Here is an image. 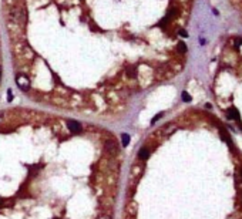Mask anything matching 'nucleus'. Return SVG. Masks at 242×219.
<instances>
[{
    "mask_svg": "<svg viewBox=\"0 0 242 219\" xmlns=\"http://www.w3.org/2000/svg\"><path fill=\"white\" fill-rule=\"evenodd\" d=\"M104 149H106V152L113 158H117L120 154L118 142H117V140H114V138H107L106 142H104Z\"/></svg>",
    "mask_w": 242,
    "mask_h": 219,
    "instance_id": "nucleus-1",
    "label": "nucleus"
},
{
    "mask_svg": "<svg viewBox=\"0 0 242 219\" xmlns=\"http://www.w3.org/2000/svg\"><path fill=\"white\" fill-rule=\"evenodd\" d=\"M137 214H138V205L136 201H130L125 205V219H136Z\"/></svg>",
    "mask_w": 242,
    "mask_h": 219,
    "instance_id": "nucleus-2",
    "label": "nucleus"
},
{
    "mask_svg": "<svg viewBox=\"0 0 242 219\" xmlns=\"http://www.w3.org/2000/svg\"><path fill=\"white\" fill-rule=\"evenodd\" d=\"M16 84L21 91H29L30 90V78L24 74H17L16 75Z\"/></svg>",
    "mask_w": 242,
    "mask_h": 219,
    "instance_id": "nucleus-3",
    "label": "nucleus"
},
{
    "mask_svg": "<svg viewBox=\"0 0 242 219\" xmlns=\"http://www.w3.org/2000/svg\"><path fill=\"white\" fill-rule=\"evenodd\" d=\"M67 128L70 130V132H74V134H80V132L83 131L81 124L77 122V121H74V120L67 121Z\"/></svg>",
    "mask_w": 242,
    "mask_h": 219,
    "instance_id": "nucleus-4",
    "label": "nucleus"
},
{
    "mask_svg": "<svg viewBox=\"0 0 242 219\" xmlns=\"http://www.w3.org/2000/svg\"><path fill=\"white\" fill-rule=\"evenodd\" d=\"M226 117L229 118V120H236V121H241V117H239V112H238V110L235 107H232V108H229L228 110V114H226Z\"/></svg>",
    "mask_w": 242,
    "mask_h": 219,
    "instance_id": "nucleus-5",
    "label": "nucleus"
},
{
    "mask_svg": "<svg viewBox=\"0 0 242 219\" xmlns=\"http://www.w3.org/2000/svg\"><path fill=\"white\" fill-rule=\"evenodd\" d=\"M174 130H175V124H173V122H171V124L164 125V127L160 130V132H162V134H165V135H167V134H171Z\"/></svg>",
    "mask_w": 242,
    "mask_h": 219,
    "instance_id": "nucleus-6",
    "label": "nucleus"
},
{
    "mask_svg": "<svg viewBox=\"0 0 242 219\" xmlns=\"http://www.w3.org/2000/svg\"><path fill=\"white\" fill-rule=\"evenodd\" d=\"M148 155H150V149H148L147 147H144V148L140 149V152H138L140 159H145V158H148Z\"/></svg>",
    "mask_w": 242,
    "mask_h": 219,
    "instance_id": "nucleus-7",
    "label": "nucleus"
},
{
    "mask_svg": "<svg viewBox=\"0 0 242 219\" xmlns=\"http://www.w3.org/2000/svg\"><path fill=\"white\" fill-rule=\"evenodd\" d=\"M177 49H178V51H180L181 54H185V53H187V46H185L184 42H178V46H177Z\"/></svg>",
    "mask_w": 242,
    "mask_h": 219,
    "instance_id": "nucleus-8",
    "label": "nucleus"
},
{
    "mask_svg": "<svg viewBox=\"0 0 242 219\" xmlns=\"http://www.w3.org/2000/svg\"><path fill=\"white\" fill-rule=\"evenodd\" d=\"M121 141H123V145H125V147H127L128 142H130V135H127V134H123V135H121Z\"/></svg>",
    "mask_w": 242,
    "mask_h": 219,
    "instance_id": "nucleus-9",
    "label": "nucleus"
},
{
    "mask_svg": "<svg viewBox=\"0 0 242 219\" xmlns=\"http://www.w3.org/2000/svg\"><path fill=\"white\" fill-rule=\"evenodd\" d=\"M182 100H184L185 103H188V101H191V95H189L187 91H184V93H182Z\"/></svg>",
    "mask_w": 242,
    "mask_h": 219,
    "instance_id": "nucleus-10",
    "label": "nucleus"
},
{
    "mask_svg": "<svg viewBox=\"0 0 242 219\" xmlns=\"http://www.w3.org/2000/svg\"><path fill=\"white\" fill-rule=\"evenodd\" d=\"M162 115H164V114H162V112H160V114H157V115L154 117V118H152V121H151V122H152V124H155L157 121L160 120V118H161V117H162Z\"/></svg>",
    "mask_w": 242,
    "mask_h": 219,
    "instance_id": "nucleus-11",
    "label": "nucleus"
},
{
    "mask_svg": "<svg viewBox=\"0 0 242 219\" xmlns=\"http://www.w3.org/2000/svg\"><path fill=\"white\" fill-rule=\"evenodd\" d=\"M241 44H242L241 38H235V40H234V46L236 47V49H239V47H241Z\"/></svg>",
    "mask_w": 242,
    "mask_h": 219,
    "instance_id": "nucleus-12",
    "label": "nucleus"
},
{
    "mask_svg": "<svg viewBox=\"0 0 242 219\" xmlns=\"http://www.w3.org/2000/svg\"><path fill=\"white\" fill-rule=\"evenodd\" d=\"M97 219H111V215H108V214H103V215H100Z\"/></svg>",
    "mask_w": 242,
    "mask_h": 219,
    "instance_id": "nucleus-13",
    "label": "nucleus"
},
{
    "mask_svg": "<svg viewBox=\"0 0 242 219\" xmlns=\"http://www.w3.org/2000/svg\"><path fill=\"white\" fill-rule=\"evenodd\" d=\"M12 98H13V97H12V90H7V100H9V101H12Z\"/></svg>",
    "mask_w": 242,
    "mask_h": 219,
    "instance_id": "nucleus-14",
    "label": "nucleus"
},
{
    "mask_svg": "<svg viewBox=\"0 0 242 219\" xmlns=\"http://www.w3.org/2000/svg\"><path fill=\"white\" fill-rule=\"evenodd\" d=\"M180 34L182 36V37H188V33H187V31H184V30H180Z\"/></svg>",
    "mask_w": 242,
    "mask_h": 219,
    "instance_id": "nucleus-15",
    "label": "nucleus"
},
{
    "mask_svg": "<svg viewBox=\"0 0 242 219\" xmlns=\"http://www.w3.org/2000/svg\"><path fill=\"white\" fill-rule=\"evenodd\" d=\"M4 118V112H0V124H2V121H3Z\"/></svg>",
    "mask_w": 242,
    "mask_h": 219,
    "instance_id": "nucleus-16",
    "label": "nucleus"
},
{
    "mask_svg": "<svg viewBox=\"0 0 242 219\" xmlns=\"http://www.w3.org/2000/svg\"><path fill=\"white\" fill-rule=\"evenodd\" d=\"M0 75H2V70H0Z\"/></svg>",
    "mask_w": 242,
    "mask_h": 219,
    "instance_id": "nucleus-17",
    "label": "nucleus"
},
{
    "mask_svg": "<svg viewBox=\"0 0 242 219\" xmlns=\"http://www.w3.org/2000/svg\"><path fill=\"white\" fill-rule=\"evenodd\" d=\"M241 130H242V125H241Z\"/></svg>",
    "mask_w": 242,
    "mask_h": 219,
    "instance_id": "nucleus-18",
    "label": "nucleus"
}]
</instances>
